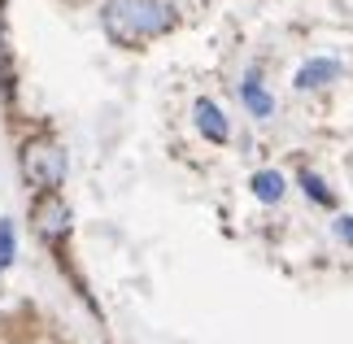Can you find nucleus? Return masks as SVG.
<instances>
[{
	"label": "nucleus",
	"instance_id": "1",
	"mask_svg": "<svg viewBox=\"0 0 353 344\" xmlns=\"http://www.w3.org/2000/svg\"><path fill=\"white\" fill-rule=\"evenodd\" d=\"M179 22L166 0H110L105 5V31L118 44H144L153 35H166Z\"/></svg>",
	"mask_w": 353,
	"mask_h": 344
},
{
	"label": "nucleus",
	"instance_id": "2",
	"mask_svg": "<svg viewBox=\"0 0 353 344\" xmlns=\"http://www.w3.org/2000/svg\"><path fill=\"white\" fill-rule=\"evenodd\" d=\"M18 170L26 179V188L35 192H57L61 179H65V148L57 140H48V135H39V140H26L22 144V157H18Z\"/></svg>",
	"mask_w": 353,
	"mask_h": 344
},
{
	"label": "nucleus",
	"instance_id": "3",
	"mask_svg": "<svg viewBox=\"0 0 353 344\" xmlns=\"http://www.w3.org/2000/svg\"><path fill=\"white\" fill-rule=\"evenodd\" d=\"M35 236L48 244H61L70 236V205H65L57 192H39L35 201Z\"/></svg>",
	"mask_w": 353,
	"mask_h": 344
},
{
	"label": "nucleus",
	"instance_id": "4",
	"mask_svg": "<svg viewBox=\"0 0 353 344\" xmlns=\"http://www.w3.org/2000/svg\"><path fill=\"white\" fill-rule=\"evenodd\" d=\"M192 122H196L201 140H210V144H227V140H232L227 109L219 101H210V96H196V101H192Z\"/></svg>",
	"mask_w": 353,
	"mask_h": 344
},
{
	"label": "nucleus",
	"instance_id": "5",
	"mask_svg": "<svg viewBox=\"0 0 353 344\" xmlns=\"http://www.w3.org/2000/svg\"><path fill=\"white\" fill-rule=\"evenodd\" d=\"M336 79H341V61H336V57H310L301 70H296L292 88L296 92H319V88L336 83Z\"/></svg>",
	"mask_w": 353,
	"mask_h": 344
},
{
	"label": "nucleus",
	"instance_id": "6",
	"mask_svg": "<svg viewBox=\"0 0 353 344\" xmlns=\"http://www.w3.org/2000/svg\"><path fill=\"white\" fill-rule=\"evenodd\" d=\"M240 101H244V109H249L257 122L275 118V96L266 92V83H262V74H257V70L244 74V83H240Z\"/></svg>",
	"mask_w": 353,
	"mask_h": 344
},
{
	"label": "nucleus",
	"instance_id": "7",
	"mask_svg": "<svg viewBox=\"0 0 353 344\" xmlns=\"http://www.w3.org/2000/svg\"><path fill=\"white\" fill-rule=\"evenodd\" d=\"M249 188H253V196L262 201V205H279L283 201V188H288V179H283L279 170H257L249 179Z\"/></svg>",
	"mask_w": 353,
	"mask_h": 344
},
{
	"label": "nucleus",
	"instance_id": "8",
	"mask_svg": "<svg viewBox=\"0 0 353 344\" xmlns=\"http://www.w3.org/2000/svg\"><path fill=\"white\" fill-rule=\"evenodd\" d=\"M296 183L305 188V196L314 201V205H332V201H336V196H332V188L323 183V179H319L314 170H301V174H296Z\"/></svg>",
	"mask_w": 353,
	"mask_h": 344
},
{
	"label": "nucleus",
	"instance_id": "9",
	"mask_svg": "<svg viewBox=\"0 0 353 344\" xmlns=\"http://www.w3.org/2000/svg\"><path fill=\"white\" fill-rule=\"evenodd\" d=\"M18 257V231H13V218H0V270L13 266Z\"/></svg>",
	"mask_w": 353,
	"mask_h": 344
},
{
	"label": "nucleus",
	"instance_id": "10",
	"mask_svg": "<svg viewBox=\"0 0 353 344\" xmlns=\"http://www.w3.org/2000/svg\"><path fill=\"white\" fill-rule=\"evenodd\" d=\"M336 236H341L349 249H353V218H349V214H345V218H336Z\"/></svg>",
	"mask_w": 353,
	"mask_h": 344
}]
</instances>
